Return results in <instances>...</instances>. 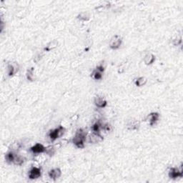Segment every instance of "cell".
I'll list each match as a JSON object with an SVG mask.
<instances>
[{
  "mask_svg": "<svg viewBox=\"0 0 183 183\" xmlns=\"http://www.w3.org/2000/svg\"><path fill=\"white\" fill-rule=\"evenodd\" d=\"M87 133L83 129H79L76 132L75 135L73 138V143L79 148H82L84 146V142L86 141Z\"/></svg>",
  "mask_w": 183,
  "mask_h": 183,
  "instance_id": "6da1fadb",
  "label": "cell"
},
{
  "mask_svg": "<svg viewBox=\"0 0 183 183\" xmlns=\"http://www.w3.org/2000/svg\"><path fill=\"white\" fill-rule=\"evenodd\" d=\"M64 131H65V129H64L63 127L60 126L59 127L55 128L54 129L52 130L51 132H50V139L52 141L55 140L56 139L59 138L60 137H61L63 134L64 133Z\"/></svg>",
  "mask_w": 183,
  "mask_h": 183,
  "instance_id": "7a4b0ae2",
  "label": "cell"
},
{
  "mask_svg": "<svg viewBox=\"0 0 183 183\" xmlns=\"http://www.w3.org/2000/svg\"><path fill=\"white\" fill-rule=\"evenodd\" d=\"M122 38L119 35H115L110 40L109 47H110V48L113 49V50H117V49H118L120 47L121 44H122Z\"/></svg>",
  "mask_w": 183,
  "mask_h": 183,
  "instance_id": "3957f363",
  "label": "cell"
},
{
  "mask_svg": "<svg viewBox=\"0 0 183 183\" xmlns=\"http://www.w3.org/2000/svg\"><path fill=\"white\" fill-rule=\"evenodd\" d=\"M169 177L172 179H176L178 178L182 177V169L178 168H171L169 172Z\"/></svg>",
  "mask_w": 183,
  "mask_h": 183,
  "instance_id": "277c9868",
  "label": "cell"
},
{
  "mask_svg": "<svg viewBox=\"0 0 183 183\" xmlns=\"http://www.w3.org/2000/svg\"><path fill=\"white\" fill-rule=\"evenodd\" d=\"M41 169L39 168H32L29 173V178L31 180H35L41 176Z\"/></svg>",
  "mask_w": 183,
  "mask_h": 183,
  "instance_id": "5b68a950",
  "label": "cell"
},
{
  "mask_svg": "<svg viewBox=\"0 0 183 183\" xmlns=\"http://www.w3.org/2000/svg\"><path fill=\"white\" fill-rule=\"evenodd\" d=\"M62 175V172L60 170V168H54V169L51 170L49 172V176L51 179L56 180L57 179H58Z\"/></svg>",
  "mask_w": 183,
  "mask_h": 183,
  "instance_id": "8992f818",
  "label": "cell"
},
{
  "mask_svg": "<svg viewBox=\"0 0 183 183\" xmlns=\"http://www.w3.org/2000/svg\"><path fill=\"white\" fill-rule=\"evenodd\" d=\"M95 105L98 107L103 108L107 105V101L103 97H97L95 99Z\"/></svg>",
  "mask_w": 183,
  "mask_h": 183,
  "instance_id": "52a82bcc",
  "label": "cell"
},
{
  "mask_svg": "<svg viewBox=\"0 0 183 183\" xmlns=\"http://www.w3.org/2000/svg\"><path fill=\"white\" fill-rule=\"evenodd\" d=\"M31 150L36 154L42 153V152H46V147H44L42 144L37 143L31 148Z\"/></svg>",
  "mask_w": 183,
  "mask_h": 183,
  "instance_id": "ba28073f",
  "label": "cell"
},
{
  "mask_svg": "<svg viewBox=\"0 0 183 183\" xmlns=\"http://www.w3.org/2000/svg\"><path fill=\"white\" fill-rule=\"evenodd\" d=\"M103 139V137L100 135L99 133H96L93 132L91 136L90 137V142L91 143H97V142H101Z\"/></svg>",
  "mask_w": 183,
  "mask_h": 183,
  "instance_id": "9c48e42d",
  "label": "cell"
},
{
  "mask_svg": "<svg viewBox=\"0 0 183 183\" xmlns=\"http://www.w3.org/2000/svg\"><path fill=\"white\" fill-rule=\"evenodd\" d=\"M147 118L149 119V122L150 125L152 126V125H155L156 122L158 121V119H159V114L156 113V112L155 113H152L148 115Z\"/></svg>",
  "mask_w": 183,
  "mask_h": 183,
  "instance_id": "30bf717a",
  "label": "cell"
},
{
  "mask_svg": "<svg viewBox=\"0 0 183 183\" xmlns=\"http://www.w3.org/2000/svg\"><path fill=\"white\" fill-rule=\"evenodd\" d=\"M155 60V57L153 55V54H151V53H149V54H146L145 58H144V62H145V64H147V65L152 64Z\"/></svg>",
  "mask_w": 183,
  "mask_h": 183,
  "instance_id": "8fae6325",
  "label": "cell"
},
{
  "mask_svg": "<svg viewBox=\"0 0 183 183\" xmlns=\"http://www.w3.org/2000/svg\"><path fill=\"white\" fill-rule=\"evenodd\" d=\"M16 155H15L13 152H9L6 155V160H7V162H9V163H14Z\"/></svg>",
  "mask_w": 183,
  "mask_h": 183,
  "instance_id": "7c38bea8",
  "label": "cell"
},
{
  "mask_svg": "<svg viewBox=\"0 0 183 183\" xmlns=\"http://www.w3.org/2000/svg\"><path fill=\"white\" fill-rule=\"evenodd\" d=\"M18 71V67L14 66V64H9L8 65V74L9 76H12Z\"/></svg>",
  "mask_w": 183,
  "mask_h": 183,
  "instance_id": "4fadbf2b",
  "label": "cell"
},
{
  "mask_svg": "<svg viewBox=\"0 0 183 183\" xmlns=\"http://www.w3.org/2000/svg\"><path fill=\"white\" fill-rule=\"evenodd\" d=\"M135 83L137 87H142V86L145 85L147 83V79L144 77H139V78H137L135 80Z\"/></svg>",
  "mask_w": 183,
  "mask_h": 183,
  "instance_id": "5bb4252c",
  "label": "cell"
},
{
  "mask_svg": "<svg viewBox=\"0 0 183 183\" xmlns=\"http://www.w3.org/2000/svg\"><path fill=\"white\" fill-rule=\"evenodd\" d=\"M92 77L95 80H100L102 77V72L99 71L97 69H96L92 74Z\"/></svg>",
  "mask_w": 183,
  "mask_h": 183,
  "instance_id": "9a60e30c",
  "label": "cell"
},
{
  "mask_svg": "<svg viewBox=\"0 0 183 183\" xmlns=\"http://www.w3.org/2000/svg\"><path fill=\"white\" fill-rule=\"evenodd\" d=\"M103 127L102 124L100 122H96L95 124H94V125L92 126V130L93 132H96V133H99V131Z\"/></svg>",
  "mask_w": 183,
  "mask_h": 183,
  "instance_id": "2e32d148",
  "label": "cell"
},
{
  "mask_svg": "<svg viewBox=\"0 0 183 183\" xmlns=\"http://www.w3.org/2000/svg\"><path fill=\"white\" fill-rule=\"evenodd\" d=\"M24 162V158L19 155H16L15 159H14V164L16 165H21Z\"/></svg>",
  "mask_w": 183,
  "mask_h": 183,
  "instance_id": "e0dca14e",
  "label": "cell"
},
{
  "mask_svg": "<svg viewBox=\"0 0 183 183\" xmlns=\"http://www.w3.org/2000/svg\"><path fill=\"white\" fill-rule=\"evenodd\" d=\"M27 79H28L29 80H31V81L32 80V79H33V69L28 70V72H27Z\"/></svg>",
  "mask_w": 183,
  "mask_h": 183,
  "instance_id": "ac0fdd59",
  "label": "cell"
},
{
  "mask_svg": "<svg viewBox=\"0 0 183 183\" xmlns=\"http://www.w3.org/2000/svg\"><path fill=\"white\" fill-rule=\"evenodd\" d=\"M80 19H84V20H87V19H88L89 16L87 15V13L86 12H83L82 13V14H80Z\"/></svg>",
  "mask_w": 183,
  "mask_h": 183,
  "instance_id": "d6986e66",
  "label": "cell"
},
{
  "mask_svg": "<svg viewBox=\"0 0 183 183\" xmlns=\"http://www.w3.org/2000/svg\"><path fill=\"white\" fill-rule=\"evenodd\" d=\"M181 42H182V40L181 39H176L175 40V42H174V44L175 45H179L180 44H181Z\"/></svg>",
  "mask_w": 183,
  "mask_h": 183,
  "instance_id": "ffe728a7",
  "label": "cell"
}]
</instances>
